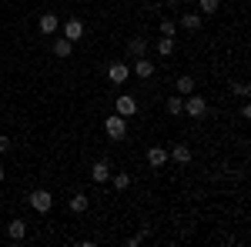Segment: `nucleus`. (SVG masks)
Wrapping results in <instances>:
<instances>
[{"label": "nucleus", "instance_id": "obj_12", "mask_svg": "<svg viewBox=\"0 0 251 247\" xmlns=\"http://www.w3.org/2000/svg\"><path fill=\"white\" fill-rule=\"evenodd\" d=\"M134 74L141 77V80H148V77L154 74V64H151V60H144V57H137V64H134Z\"/></svg>", "mask_w": 251, "mask_h": 247}, {"label": "nucleus", "instance_id": "obj_13", "mask_svg": "<svg viewBox=\"0 0 251 247\" xmlns=\"http://www.w3.org/2000/svg\"><path fill=\"white\" fill-rule=\"evenodd\" d=\"M181 27H184L188 34H194V30L201 27V14H184V17H181Z\"/></svg>", "mask_w": 251, "mask_h": 247}, {"label": "nucleus", "instance_id": "obj_22", "mask_svg": "<svg viewBox=\"0 0 251 247\" xmlns=\"http://www.w3.org/2000/svg\"><path fill=\"white\" fill-rule=\"evenodd\" d=\"M198 7H201L204 14H214V10H218V0H198Z\"/></svg>", "mask_w": 251, "mask_h": 247}, {"label": "nucleus", "instance_id": "obj_5", "mask_svg": "<svg viewBox=\"0 0 251 247\" xmlns=\"http://www.w3.org/2000/svg\"><path fill=\"white\" fill-rule=\"evenodd\" d=\"M64 37H67V40H80V37H84V23H80L77 17H71L67 23H64Z\"/></svg>", "mask_w": 251, "mask_h": 247}, {"label": "nucleus", "instance_id": "obj_11", "mask_svg": "<svg viewBox=\"0 0 251 247\" xmlns=\"http://www.w3.org/2000/svg\"><path fill=\"white\" fill-rule=\"evenodd\" d=\"M91 177H94L97 184L111 180V167H107V160H97V164H94V171H91Z\"/></svg>", "mask_w": 251, "mask_h": 247}, {"label": "nucleus", "instance_id": "obj_6", "mask_svg": "<svg viewBox=\"0 0 251 247\" xmlns=\"http://www.w3.org/2000/svg\"><path fill=\"white\" fill-rule=\"evenodd\" d=\"M171 160H174V164H181V167H184V164H191V147H188V144H174Z\"/></svg>", "mask_w": 251, "mask_h": 247}, {"label": "nucleus", "instance_id": "obj_1", "mask_svg": "<svg viewBox=\"0 0 251 247\" xmlns=\"http://www.w3.org/2000/svg\"><path fill=\"white\" fill-rule=\"evenodd\" d=\"M27 201H30V207L37 210V214H47V210L54 207V194H50V190H34Z\"/></svg>", "mask_w": 251, "mask_h": 247}, {"label": "nucleus", "instance_id": "obj_21", "mask_svg": "<svg viewBox=\"0 0 251 247\" xmlns=\"http://www.w3.org/2000/svg\"><path fill=\"white\" fill-rule=\"evenodd\" d=\"M161 34H164V37H174V34H177V23H174V20H164V23H161Z\"/></svg>", "mask_w": 251, "mask_h": 247}, {"label": "nucleus", "instance_id": "obj_17", "mask_svg": "<svg viewBox=\"0 0 251 247\" xmlns=\"http://www.w3.org/2000/svg\"><path fill=\"white\" fill-rule=\"evenodd\" d=\"M177 94H194V77H177Z\"/></svg>", "mask_w": 251, "mask_h": 247}, {"label": "nucleus", "instance_id": "obj_8", "mask_svg": "<svg viewBox=\"0 0 251 247\" xmlns=\"http://www.w3.org/2000/svg\"><path fill=\"white\" fill-rule=\"evenodd\" d=\"M40 34H57V27H60V20H57V14H44L40 17Z\"/></svg>", "mask_w": 251, "mask_h": 247}, {"label": "nucleus", "instance_id": "obj_7", "mask_svg": "<svg viewBox=\"0 0 251 247\" xmlns=\"http://www.w3.org/2000/svg\"><path fill=\"white\" fill-rule=\"evenodd\" d=\"M24 234H27V224H24V221H10V224H7V237H10V241H14V244H17V241H24Z\"/></svg>", "mask_w": 251, "mask_h": 247}, {"label": "nucleus", "instance_id": "obj_4", "mask_svg": "<svg viewBox=\"0 0 251 247\" xmlns=\"http://www.w3.org/2000/svg\"><path fill=\"white\" fill-rule=\"evenodd\" d=\"M117 114H121V117H134V114H137L134 97H127V94H121V97H117Z\"/></svg>", "mask_w": 251, "mask_h": 247}, {"label": "nucleus", "instance_id": "obj_25", "mask_svg": "<svg viewBox=\"0 0 251 247\" xmlns=\"http://www.w3.org/2000/svg\"><path fill=\"white\" fill-rule=\"evenodd\" d=\"M0 184H3V167H0Z\"/></svg>", "mask_w": 251, "mask_h": 247}, {"label": "nucleus", "instance_id": "obj_14", "mask_svg": "<svg viewBox=\"0 0 251 247\" xmlns=\"http://www.w3.org/2000/svg\"><path fill=\"white\" fill-rule=\"evenodd\" d=\"M71 50H74V40H67V37H60L57 44H54V54H57V57H71Z\"/></svg>", "mask_w": 251, "mask_h": 247}, {"label": "nucleus", "instance_id": "obj_15", "mask_svg": "<svg viewBox=\"0 0 251 247\" xmlns=\"http://www.w3.org/2000/svg\"><path fill=\"white\" fill-rule=\"evenodd\" d=\"M87 207H91V201H87L84 194H74V197H71V210H74V214H84Z\"/></svg>", "mask_w": 251, "mask_h": 247}, {"label": "nucleus", "instance_id": "obj_9", "mask_svg": "<svg viewBox=\"0 0 251 247\" xmlns=\"http://www.w3.org/2000/svg\"><path fill=\"white\" fill-rule=\"evenodd\" d=\"M127 74H131V70H127V64H111V67H107V77H111L114 84H124Z\"/></svg>", "mask_w": 251, "mask_h": 247}, {"label": "nucleus", "instance_id": "obj_20", "mask_svg": "<svg viewBox=\"0 0 251 247\" xmlns=\"http://www.w3.org/2000/svg\"><path fill=\"white\" fill-rule=\"evenodd\" d=\"M168 114H184V100H181V97H171V100H168Z\"/></svg>", "mask_w": 251, "mask_h": 247}, {"label": "nucleus", "instance_id": "obj_23", "mask_svg": "<svg viewBox=\"0 0 251 247\" xmlns=\"http://www.w3.org/2000/svg\"><path fill=\"white\" fill-rule=\"evenodd\" d=\"M231 90L238 97H248V84H245V80H241V84H231Z\"/></svg>", "mask_w": 251, "mask_h": 247}, {"label": "nucleus", "instance_id": "obj_10", "mask_svg": "<svg viewBox=\"0 0 251 247\" xmlns=\"http://www.w3.org/2000/svg\"><path fill=\"white\" fill-rule=\"evenodd\" d=\"M148 164H151V167H164V164H168V151H164V147H151V151H148Z\"/></svg>", "mask_w": 251, "mask_h": 247}, {"label": "nucleus", "instance_id": "obj_3", "mask_svg": "<svg viewBox=\"0 0 251 247\" xmlns=\"http://www.w3.org/2000/svg\"><path fill=\"white\" fill-rule=\"evenodd\" d=\"M204 111H208L204 97H198V94L188 97V104H184V114H191V117H204Z\"/></svg>", "mask_w": 251, "mask_h": 247}, {"label": "nucleus", "instance_id": "obj_16", "mask_svg": "<svg viewBox=\"0 0 251 247\" xmlns=\"http://www.w3.org/2000/svg\"><path fill=\"white\" fill-rule=\"evenodd\" d=\"M127 50H131V57H144V50H148V40H144V37H134Z\"/></svg>", "mask_w": 251, "mask_h": 247}, {"label": "nucleus", "instance_id": "obj_2", "mask_svg": "<svg viewBox=\"0 0 251 247\" xmlns=\"http://www.w3.org/2000/svg\"><path fill=\"white\" fill-rule=\"evenodd\" d=\"M104 131L111 140H124V134H127V117H107V124H104Z\"/></svg>", "mask_w": 251, "mask_h": 247}, {"label": "nucleus", "instance_id": "obj_24", "mask_svg": "<svg viewBox=\"0 0 251 247\" xmlns=\"http://www.w3.org/2000/svg\"><path fill=\"white\" fill-rule=\"evenodd\" d=\"M10 144H14V140H10V137H3V134H0V154H7V151H10Z\"/></svg>", "mask_w": 251, "mask_h": 247}, {"label": "nucleus", "instance_id": "obj_18", "mask_svg": "<svg viewBox=\"0 0 251 247\" xmlns=\"http://www.w3.org/2000/svg\"><path fill=\"white\" fill-rule=\"evenodd\" d=\"M111 184H114L117 190H127V187H131V174H114V177H111Z\"/></svg>", "mask_w": 251, "mask_h": 247}, {"label": "nucleus", "instance_id": "obj_19", "mask_svg": "<svg viewBox=\"0 0 251 247\" xmlns=\"http://www.w3.org/2000/svg\"><path fill=\"white\" fill-rule=\"evenodd\" d=\"M171 50H174V37H161L157 40V54H161V57H168Z\"/></svg>", "mask_w": 251, "mask_h": 247}]
</instances>
